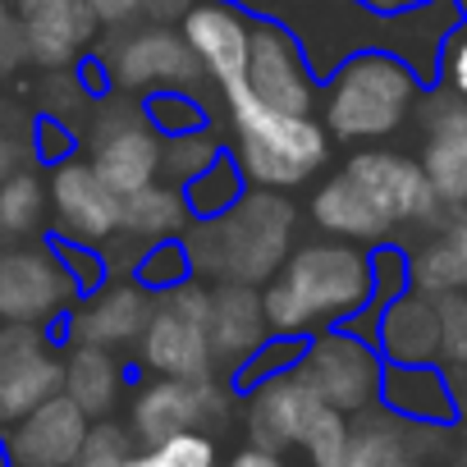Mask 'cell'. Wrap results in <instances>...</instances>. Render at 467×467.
Instances as JSON below:
<instances>
[{
  "instance_id": "cell-15",
  "label": "cell",
  "mask_w": 467,
  "mask_h": 467,
  "mask_svg": "<svg viewBox=\"0 0 467 467\" xmlns=\"http://www.w3.org/2000/svg\"><path fill=\"white\" fill-rule=\"evenodd\" d=\"M10 5L19 19L24 60L37 69H74L101 28L88 0H10Z\"/></svg>"
},
{
  "instance_id": "cell-46",
  "label": "cell",
  "mask_w": 467,
  "mask_h": 467,
  "mask_svg": "<svg viewBox=\"0 0 467 467\" xmlns=\"http://www.w3.org/2000/svg\"><path fill=\"white\" fill-rule=\"evenodd\" d=\"M371 10H408V5H421V0H367Z\"/></svg>"
},
{
  "instance_id": "cell-45",
  "label": "cell",
  "mask_w": 467,
  "mask_h": 467,
  "mask_svg": "<svg viewBox=\"0 0 467 467\" xmlns=\"http://www.w3.org/2000/svg\"><path fill=\"white\" fill-rule=\"evenodd\" d=\"M444 239L453 244V253L462 257V266H467V220H453L449 229H444Z\"/></svg>"
},
{
  "instance_id": "cell-17",
  "label": "cell",
  "mask_w": 467,
  "mask_h": 467,
  "mask_svg": "<svg viewBox=\"0 0 467 467\" xmlns=\"http://www.w3.org/2000/svg\"><path fill=\"white\" fill-rule=\"evenodd\" d=\"M344 174L376 202V211L399 229V224H417V220H435L440 197L426 179V170L399 151H358Z\"/></svg>"
},
{
  "instance_id": "cell-24",
  "label": "cell",
  "mask_w": 467,
  "mask_h": 467,
  "mask_svg": "<svg viewBox=\"0 0 467 467\" xmlns=\"http://www.w3.org/2000/svg\"><path fill=\"white\" fill-rule=\"evenodd\" d=\"M192 224V211L183 202V192L174 183H147L138 192H124L119 202V234L138 239L142 248L151 244H170V239H183Z\"/></svg>"
},
{
  "instance_id": "cell-2",
  "label": "cell",
  "mask_w": 467,
  "mask_h": 467,
  "mask_svg": "<svg viewBox=\"0 0 467 467\" xmlns=\"http://www.w3.org/2000/svg\"><path fill=\"white\" fill-rule=\"evenodd\" d=\"M371 303V257L348 244H307L262 285L271 335L303 339L321 321H348Z\"/></svg>"
},
{
  "instance_id": "cell-13",
  "label": "cell",
  "mask_w": 467,
  "mask_h": 467,
  "mask_svg": "<svg viewBox=\"0 0 467 467\" xmlns=\"http://www.w3.org/2000/svg\"><path fill=\"white\" fill-rule=\"evenodd\" d=\"M65 362L42 326H5L0 330V421H19L51 394H60Z\"/></svg>"
},
{
  "instance_id": "cell-23",
  "label": "cell",
  "mask_w": 467,
  "mask_h": 467,
  "mask_svg": "<svg viewBox=\"0 0 467 467\" xmlns=\"http://www.w3.org/2000/svg\"><path fill=\"white\" fill-rule=\"evenodd\" d=\"M312 220L326 234H335V239H358V244H380V239H389V234H394V224L376 211V202L348 174H335L330 183L317 188Z\"/></svg>"
},
{
  "instance_id": "cell-48",
  "label": "cell",
  "mask_w": 467,
  "mask_h": 467,
  "mask_svg": "<svg viewBox=\"0 0 467 467\" xmlns=\"http://www.w3.org/2000/svg\"><path fill=\"white\" fill-rule=\"evenodd\" d=\"M458 211H462V215H458V220H467V202H458Z\"/></svg>"
},
{
  "instance_id": "cell-30",
  "label": "cell",
  "mask_w": 467,
  "mask_h": 467,
  "mask_svg": "<svg viewBox=\"0 0 467 467\" xmlns=\"http://www.w3.org/2000/svg\"><path fill=\"white\" fill-rule=\"evenodd\" d=\"M220 138L211 129H188V133H170L161 138V174H170L174 188H183L192 174H202L215 156H220Z\"/></svg>"
},
{
  "instance_id": "cell-27",
  "label": "cell",
  "mask_w": 467,
  "mask_h": 467,
  "mask_svg": "<svg viewBox=\"0 0 467 467\" xmlns=\"http://www.w3.org/2000/svg\"><path fill=\"white\" fill-rule=\"evenodd\" d=\"M179 192H183L192 220H211V215H220V211H229L234 202H239V197L248 192V183H244L239 165H234V156L220 151V156H215L202 174H192Z\"/></svg>"
},
{
  "instance_id": "cell-29",
  "label": "cell",
  "mask_w": 467,
  "mask_h": 467,
  "mask_svg": "<svg viewBox=\"0 0 467 467\" xmlns=\"http://www.w3.org/2000/svg\"><path fill=\"white\" fill-rule=\"evenodd\" d=\"M408 280H412V289L426 294V298H449V294H462V289H467V266H462V257L453 253V244L440 234L435 244H426V248L408 262Z\"/></svg>"
},
{
  "instance_id": "cell-25",
  "label": "cell",
  "mask_w": 467,
  "mask_h": 467,
  "mask_svg": "<svg viewBox=\"0 0 467 467\" xmlns=\"http://www.w3.org/2000/svg\"><path fill=\"white\" fill-rule=\"evenodd\" d=\"M60 362H65L60 389H65L92 421L110 417L115 403H119V394H124V367L115 362V353L92 348V344H78V348H74L69 358H60Z\"/></svg>"
},
{
  "instance_id": "cell-21",
  "label": "cell",
  "mask_w": 467,
  "mask_h": 467,
  "mask_svg": "<svg viewBox=\"0 0 467 467\" xmlns=\"http://www.w3.org/2000/svg\"><path fill=\"white\" fill-rule=\"evenodd\" d=\"M421 170L440 202L449 206L467 202V106L462 101H431Z\"/></svg>"
},
{
  "instance_id": "cell-9",
  "label": "cell",
  "mask_w": 467,
  "mask_h": 467,
  "mask_svg": "<svg viewBox=\"0 0 467 467\" xmlns=\"http://www.w3.org/2000/svg\"><path fill=\"white\" fill-rule=\"evenodd\" d=\"M110 74L124 92H142V97H156V92H197L206 83L197 56L188 51V42L165 28V24H151V28H133L119 37V47L110 51Z\"/></svg>"
},
{
  "instance_id": "cell-10",
  "label": "cell",
  "mask_w": 467,
  "mask_h": 467,
  "mask_svg": "<svg viewBox=\"0 0 467 467\" xmlns=\"http://www.w3.org/2000/svg\"><path fill=\"white\" fill-rule=\"evenodd\" d=\"M224 408H229V389L215 385V376H206V380L156 376L129 403V435L138 444H156V440H170L183 431H206L211 421L224 417Z\"/></svg>"
},
{
  "instance_id": "cell-3",
  "label": "cell",
  "mask_w": 467,
  "mask_h": 467,
  "mask_svg": "<svg viewBox=\"0 0 467 467\" xmlns=\"http://www.w3.org/2000/svg\"><path fill=\"white\" fill-rule=\"evenodd\" d=\"M224 110L234 124V165H239L248 188L266 192H294L307 183L326 156H330V133L312 115H285L248 97V88L224 92Z\"/></svg>"
},
{
  "instance_id": "cell-28",
  "label": "cell",
  "mask_w": 467,
  "mask_h": 467,
  "mask_svg": "<svg viewBox=\"0 0 467 467\" xmlns=\"http://www.w3.org/2000/svg\"><path fill=\"white\" fill-rule=\"evenodd\" d=\"M47 183L28 170H15L10 179H0V234H37L47 220Z\"/></svg>"
},
{
  "instance_id": "cell-35",
  "label": "cell",
  "mask_w": 467,
  "mask_h": 467,
  "mask_svg": "<svg viewBox=\"0 0 467 467\" xmlns=\"http://www.w3.org/2000/svg\"><path fill=\"white\" fill-rule=\"evenodd\" d=\"M147 119L161 138L170 133H188V129H206V106L197 101V92H156L147 97Z\"/></svg>"
},
{
  "instance_id": "cell-20",
  "label": "cell",
  "mask_w": 467,
  "mask_h": 467,
  "mask_svg": "<svg viewBox=\"0 0 467 467\" xmlns=\"http://www.w3.org/2000/svg\"><path fill=\"white\" fill-rule=\"evenodd\" d=\"M147 317H151V294L138 280H106L92 294H83V307L74 312V339L115 353L124 344H138Z\"/></svg>"
},
{
  "instance_id": "cell-7",
  "label": "cell",
  "mask_w": 467,
  "mask_h": 467,
  "mask_svg": "<svg viewBox=\"0 0 467 467\" xmlns=\"http://www.w3.org/2000/svg\"><path fill=\"white\" fill-rule=\"evenodd\" d=\"M244 88L253 101L285 110V115H312L317 106V74L298 47V37L275 24V19H253V37H248V69H244Z\"/></svg>"
},
{
  "instance_id": "cell-36",
  "label": "cell",
  "mask_w": 467,
  "mask_h": 467,
  "mask_svg": "<svg viewBox=\"0 0 467 467\" xmlns=\"http://www.w3.org/2000/svg\"><path fill=\"white\" fill-rule=\"evenodd\" d=\"M47 244L78 294H92L97 285H106V257H97L92 244H74V239H47Z\"/></svg>"
},
{
  "instance_id": "cell-5",
  "label": "cell",
  "mask_w": 467,
  "mask_h": 467,
  "mask_svg": "<svg viewBox=\"0 0 467 467\" xmlns=\"http://www.w3.org/2000/svg\"><path fill=\"white\" fill-rule=\"evenodd\" d=\"M206 298L197 280H183L151 298V317L138 335V358L147 371L170 376V380H206L215 376L211 344H206Z\"/></svg>"
},
{
  "instance_id": "cell-6",
  "label": "cell",
  "mask_w": 467,
  "mask_h": 467,
  "mask_svg": "<svg viewBox=\"0 0 467 467\" xmlns=\"http://www.w3.org/2000/svg\"><path fill=\"white\" fill-rule=\"evenodd\" d=\"M321 403H330L335 412H362L380 399V353L358 335V330H326L312 335L298 353L294 367Z\"/></svg>"
},
{
  "instance_id": "cell-8",
  "label": "cell",
  "mask_w": 467,
  "mask_h": 467,
  "mask_svg": "<svg viewBox=\"0 0 467 467\" xmlns=\"http://www.w3.org/2000/svg\"><path fill=\"white\" fill-rule=\"evenodd\" d=\"M88 165L124 197L161 179V133L151 129L147 110L133 106H101L88 129Z\"/></svg>"
},
{
  "instance_id": "cell-34",
  "label": "cell",
  "mask_w": 467,
  "mask_h": 467,
  "mask_svg": "<svg viewBox=\"0 0 467 467\" xmlns=\"http://www.w3.org/2000/svg\"><path fill=\"white\" fill-rule=\"evenodd\" d=\"M133 453H138V440L129 435V426L101 417V421H92V431H88L83 453H78L74 467H129Z\"/></svg>"
},
{
  "instance_id": "cell-42",
  "label": "cell",
  "mask_w": 467,
  "mask_h": 467,
  "mask_svg": "<svg viewBox=\"0 0 467 467\" xmlns=\"http://www.w3.org/2000/svg\"><path fill=\"white\" fill-rule=\"evenodd\" d=\"M224 467H285V458H280V453H266V449H253V444H248V449H239V453H234Z\"/></svg>"
},
{
  "instance_id": "cell-18",
  "label": "cell",
  "mask_w": 467,
  "mask_h": 467,
  "mask_svg": "<svg viewBox=\"0 0 467 467\" xmlns=\"http://www.w3.org/2000/svg\"><path fill=\"white\" fill-rule=\"evenodd\" d=\"M88 431H92V417L60 389L10 426L5 449L15 467H74Z\"/></svg>"
},
{
  "instance_id": "cell-40",
  "label": "cell",
  "mask_w": 467,
  "mask_h": 467,
  "mask_svg": "<svg viewBox=\"0 0 467 467\" xmlns=\"http://www.w3.org/2000/svg\"><path fill=\"white\" fill-rule=\"evenodd\" d=\"M51 165H60V161H69V151H74V133H69V124H56V119H47L42 124V147H37Z\"/></svg>"
},
{
  "instance_id": "cell-22",
  "label": "cell",
  "mask_w": 467,
  "mask_h": 467,
  "mask_svg": "<svg viewBox=\"0 0 467 467\" xmlns=\"http://www.w3.org/2000/svg\"><path fill=\"white\" fill-rule=\"evenodd\" d=\"M376 339H380V353L399 367H417V362H431L440 353V307L435 298L426 294H399L380 326H376Z\"/></svg>"
},
{
  "instance_id": "cell-38",
  "label": "cell",
  "mask_w": 467,
  "mask_h": 467,
  "mask_svg": "<svg viewBox=\"0 0 467 467\" xmlns=\"http://www.w3.org/2000/svg\"><path fill=\"white\" fill-rule=\"evenodd\" d=\"M24 65V37H19V19H15V5L0 0V74H10Z\"/></svg>"
},
{
  "instance_id": "cell-37",
  "label": "cell",
  "mask_w": 467,
  "mask_h": 467,
  "mask_svg": "<svg viewBox=\"0 0 467 467\" xmlns=\"http://www.w3.org/2000/svg\"><path fill=\"white\" fill-rule=\"evenodd\" d=\"M440 307V353L467 367V294L435 298Z\"/></svg>"
},
{
  "instance_id": "cell-33",
  "label": "cell",
  "mask_w": 467,
  "mask_h": 467,
  "mask_svg": "<svg viewBox=\"0 0 467 467\" xmlns=\"http://www.w3.org/2000/svg\"><path fill=\"white\" fill-rule=\"evenodd\" d=\"M339 467H412V458L389 426H367V431H348V449Z\"/></svg>"
},
{
  "instance_id": "cell-19",
  "label": "cell",
  "mask_w": 467,
  "mask_h": 467,
  "mask_svg": "<svg viewBox=\"0 0 467 467\" xmlns=\"http://www.w3.org/2000/svg\"><path fill=\"white\" fill-rule=\"evenodd\" d=\"M271 339L266 312H262V289L253 285H215L206 298V344L215 371H239L262 344Z\"/></svg>"
},
{
  "instance_id": "cell-41",
  "label": "cell",
  "mask_w": 467,
  "mask_h": 467,
  "mask_svg": "<svg viewBox=\"0 0 467 467\" xmlns=\"http://www.w3.org/2000/svg\"><path fill=\"white\" fill-rule=\"evenodd\" d=\"M192 5H197V0H142V15H147L151 24H165V28H170V24H179Z\"/></svg>"
},
{
  "instance_id": "cell-43",
  "label": "cell",
  "mask_w": 467,
  "mask_h": 467,
  "mask_svg": "<svg viewBox=\"0 0 467 467\" xmlns=\"http://www.w3.org/2000/svg\"><path fill=\"white\" fill-rule=\"evenodd\" d=\"M449 83L467 97V42H458L453 56H449Z\"/></svg>"
},
{
  "instance_id": "cell-39",
  "label": "cell",
  "mask_w": 467,
  "mask_h": 467,
  "mask_svg": "<svg viewBox=\"0 0 467 467\" xmlns=\"http://www.w3.org/2000/svg\"><path fill=\"white\" fill-rule=\"evenodd\" d=\"M88 5H92L97 24H106V28L133 24V19L142 15V0H88Z\"/></svg>"
},
{
  "instance_id": "cell-14",
  "label": "cell",
  "mask_w": 467,
  "mask_h": 467,
  "mask_svg": "<svg viewBox=\"0 0 467 467\" xmlns=\"http://www.w3.org/2000/svg\"><path fill=\"white\" fill-rule=\"evenodd\" d=\"M179 37L197 56L206 83L220 88V97L234 92V88H244L253 19L239 5H229V0H197V5L179 19Z\"/></svg>"
},
{
  "instance_id": "cell-47",
  "label": "cell",
  "mask_w": 467,
  "mask_h": 467,
  "mask_svg": "<svg viewBox=\"0 0 467 467\" xmlns=\"http://www.w3.org/2000/svg\"><path fill=\"white\" fill-rule=\"evenodd\" d=\"M0 467H15L10 462V449H5V435H0Z\"/></svg>"
},
{
  "instance_id": "cell-31",
  "label": "cell",
  "mask_w": 467,
  "mask_h": 467,
  "mask_svg": "<svg viewBox=\"0 0 467 467\" xmlns=\"http://www.w3.org/2000/svg\"><path fill=\"white\" fill-rule=\"evenodd\" d=\"M129 467H215V440L206 431H183V435L142 444Z\"/></svg>"
},
{
  "instance_id": "cell-32",
  "label": "cell",
  "mask_w": 467,
  "mask_h": 467,
  "mask_svg": "<svg viewBox=\"0 0 467 467\" xmlns=\"http://www.w3.org/2000/svg\"><path fill=\"white\" fill-rule=\"evenodd\" d=\"M133 280L147 289V294H165L183 280H192V266H188V253H183V239H170V244H151L142 253V262L133 266Z\"/></svg>"
},
{
  "instance_id": "cell-11",
  "label": "cell",
  "mask_w": 467,
  "mask_h": 467,
  "mask_svg": "<svg viewBox=\"0 0 467 467\" xmlns=\"http://www.w3.org/2000/svg\"><path fill=\"white\" fill-rule=\"evenodd\" d=\"M78 289L60 271L51 244L0 253V321L5 326H51Z\"/></svg>"
},
{
  "instance_id": "cell-16",
  "label": "cell",
  "mask_w": 467,
  "mask_h": 467,
  "mask_svg": "<svg viewBox=\"0 0 467 467\" xmlns=\"http://www.w3.org/2000/svg\"><path fill=\"white\" fill-rule=\"evenodd\" d=\"M330 403L317 399V389L289 367L262 385L248 389V435H253V449H266V453H285V449H303V440L312 435L317 417L326 412Z\"/></svg>"
},
{
  "instance_id": "cell-26",
  "label": "cell",
  "mask_w": 467,
  "mask_h": 467,
  "mask_svg": "<svg viewBox=\"0 0 467 467\" xmlns=\"http://www.w3.org/2000/svg\"><path fill=\"white\" fill-rule=\"evenodd\" d=\"M380 399L399 417H408V421H444L453 412V399H449L444 380L426 362H417V367H399V362L385 367L380 371Z\"/></svg>"
},
{
  "instance_id": "cell-4",
  "label": "cell",
  "mask_w": 467,
  "mask_h": 467,
  "mask_svg": "<svg viewBox=\"0 0 467 467\" xmlns=\"http://www.w3.org/2000/svg\"><path fill=\"white\" fill-rule=\"evenodd\" d=\"M417 101L412 69L389 51L348 56L326 92V133L344 142H367L394 133Z\"/></svg>"
},
{
  "instance_id": "cell-1",
  "label": "cell",
  "mask_w": 467,
  "mask_h": 467,
  "mask_svg": "<svg viewBox=\"0 0 467 467\" xmlns=\"http://www.w3.org/2000/svg\"><path fill=\"white\" fill-rule=\"evenodd\" d=\"M294 244V202L266 188H248L229 211L192 220L183 234V253L197 280L253 285L262 289L289 257Z\"/></svg>"
},
{
  "instance_id": "cell-12",
  "label": "cell",
  "mask_w": 467,
  "mask_h": 467,
  "mask_svg": "<svg viewBox=\"0 0 467 467\" xmlns=\"http://www.w3.org/2000/svg\"><path fill=\"white\" fill-rule=\"evenodd\" d=\"M47 202L56 211V239L74 244H106L119 234V192L88 165V161H60L47 179Z\"/></svg>"
},
{
  "instance_id": "cell-44",
  "label": "cell",
  "mask_w": 467,
  "mask_h": 467,
  "mask_svg": "<svg viewBox=\"0 0 467 467\" xmlns=\"http://www.w3.org/2000/svg\"><path fill=\"white\" fill-rule=\"evenodd\" d=\"M19 170V147L5 138V133H0V179H10Z\"/></svg>"
}]
</instances>
